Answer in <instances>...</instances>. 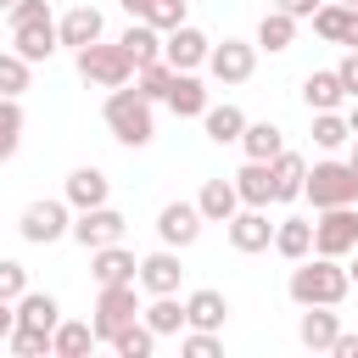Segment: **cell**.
I'll list each match as a JSON object with an SVG mask.
<instances>
[{
	"instance_id": "obj_14",
	"label": "cell",
	"mask_w": 358,
	"mask_h": 358,
	"mask_svg": "<svg viewBox=\"0 0 358 358\" xmlns=\"http://www.w3.org/2000/svg\"><path fill=\"white\" fill-rule=\"evenodd\" d=\"M229 241H235V252H263L274 241V224L263 218V207H246L229 218Z\"/></svg>"
},
{
	"instance_id": "obj_13",
	"label": "cell",
	"mask_w": 358,
	"mask_h": 358,
	"mask_svg": "<svg viewBox=\"0 0 358 358\" xmlns=\"http://www.w3.org/2000/svg\"><path fill=\"white\" fill-rule=\"evenodd\" d=\"M11 39H17V56H22V62H45V56L56 50V39H62V34H56V22H50V17H39V22H17V28H11Z\"/></svg>"
},
{
	"instance_id": "obj_34",
	"label": "cell",
	"mask_w": 358,
	"mask_h": 358,
	"mask_svg": "<svg viewBox=\"0 0 358 358\" xmlns=\"http://www.w3.org/2000/svg\"><path fill=\"white\" fill-rule=\"evenodd\" d=\"M347 140H352V123H347V117H336V112H313V145L336 151V145H347Z\"/></svg>"
},
{
	"instance_id": "obj_48",
	"label": "cell",
	"mask_w": 358,
	"mask_h": 358,
	"mask_svg": "<svg viewBox=\"0 0 358 358\" xmlns=\"http://www.w3.org/2000/svg\"><path fill=\"white\" fill-rule=\"evenodd\" d=\"M11 330H17V313H11V302L0 296V336H11Z\"/></svg>"
},
{
	"instance_id": "obj_50",
	"label": "cell",
	"mask_w": 358,
	"mask_h": 358,
	"mask_svg": "<svg viewBox=\"0 0 358 358\" xmlns=\"http://www.w3.org/2000/svg\"><path fill=\"white\" fill-rule=\"evenodd\" d=\"M352 201H358V168H352Z\"/></svg>"
},
{
	"instance_id": "obj_31",
	"label": "cell",
	"mask_w": 358,
	"mask_h": 358,
	"mask_svg": "<svg viewBox=\"0 0 358 358\" xmlns=\"http://www.w3.org/2000/svg\"><path fill=\"white\" fill-rule=\"evenodd\" d=\"M95 341H101V336H95V324H56L50 352H62V358H84Z\"/></svg>"
},
{
	"instance_id": "obj_9",
	"label": "cell",
	"mask_w": 358,
	"mask_h": 358,
	"mask_svg": "<svg viewBox=\"0 0 358 358\" xmlns=\"http://www.w3.org/2000/svg\"><path fill=\"white\" fill-rule=\"evenodd\" d=\"M73 241H78V246H90V252H95V246L123 241V213H112L106 201H101V207H84V213H78V224H73Z\"/></svg>"
},
{
	"instance_id": "obj_3",
	"label": "cell",
	"mask_w": 358,
	"mask_h": 358,
	"mask_svg": "<svg viewBox=\"0 0 358 358\" xmlns=\"http://www.w3.org/2000/svg\"><path fill=\"white\" fill-rule=\"evenodd\" d=\"M140 73V62L123 50V45H84L78 50V78H90V84H101V90H117V84H129Z\"/></svg>"
},
{
	"instance_id": "obj_8",
	"label": "cell",
	"mask_w": 358,
	"mask_h": 358,
	"mask_svg": "<svg viewBox=\"0 0 358 358\" xmlns=\"http://www.w3.org/2000/svg\"><path fill=\"white\" fill-rule=\"evenodd\" d=\"M207 67H213V78H218V84H246V78H252V67H257V50H252V45H241V39H224V45H213V50H207Z\"/></svg>"
},
{
	"instance_id": "obj_25",
	"label": "cell",
	"mask_w": 358,
	"mask_h": 358,
	"mask_svg": "<svg viewBox=\"0 0 358 358\" xmlns=\"http://www.w3.org/2000/svg\"><path fill=\"white\" fill-rule=\"evenodd\" d=\"M224 313H229L224 291H190V302H185V319H190L196 330H218V324H224Z\"/></svg>"
},
{
	"instance_id": "obj_15",
	"label": "cell",
	"mask_w": 358,
	"mask_h": 358,
	"mask_svg": "<svg viewBox=\"0 0 358 358\" xmlns=\"http://www.w3.org/2000/svg\"><path fill=\"white\" fill-rule=\"evenodd\" d=\"M17 324H22V330H45V336H56V324H62L56 296H45V291H22V296H17Z\"/></svg>"
},
{
	"instance_id": "obj_10",
	"label": "cell",
	"mask_w": 358,
	"mask_h": 358,
	"mask_svg": "<svg viewBox=\"0 0 358 358\" xmlns=\"http://www.w3.org/2000/svg\"><path fill=\"white\" fill-rule=\"evenodd\" d=\"M157 235H162V246H190L201 235V207L196 201H168L157 213Z\"/></svg>"
},
{
	"instance_id": "obj_24",
	"label": "cell",
	"mask_w": 358,
	"mask_h": 358,
	"mask_svg": "<svg viewBox=\"0 0 358 358\" xmlns=\"http://www.w3.org/2000/svg\"><path fill=\"white\" fill-rule=\"evenodd\" d=\"M274 252L291 257V263H302V257L313 252V224H308V218H285V224H274Z\"/></svg>"
},
{
	"instance_id": "obj_54",
	"label": "cell",
	"mask_w": 358,
	"mask_h": 358,
	"mask_svg": "<svg viewBox=\"0 0 358 358\" xmlns=\"http://www.w3.org/2000/svg\"><path fill=\"white\" fill-rule=\"evenodd\" d=\"M11 6H17V0H0V11H11Z\"/></svg>"
},
{
	"instance_id": "obj_6",
	"label": "cell",
	"mask_w": 358,
	"mask_h": 358,
	"mask_svg": "<svg viewBox=\"0 0 358 358\" xmlns=\"http://www.w3.org/2000/svg\"><path fill=\"white\" fill-rule=\"evenodd\" d=\"M134 313H140V302H134V280H123V285H101V302H95V336L112 341L123 324H134Z\"/></svg>"
},
{
	"instance_id": "obj_49",
	"label": "cell",
	"mask_w": 358,
	"mask_h": 358,
	"mask_svg": "<svg viewBox=\"0 0 358 358\" xmlns=\"http://www.w3.org/2000/svg\"><path fill=\"white\" fill-rule=\"evenodd\" d=\"M117 6H123L129 17H145V11H151V0H117Z\"/></svg>"
},
{
	"instance_id": "obj_47",
	"label": "cell",
	"mask_w": 358,
	"mask_h": 358,
	"mask_svg": "<svg viewBox=\"0 0 358 358\" xmlns=\"http://www.w3.org/2000/svg\"><path fill=\"white\" fill-rule=\"evenodd\" d=\"M341 45H352V50H358V6L347 11V34H341Z\"/></svg>"
},
{
	"instance_id": "obj_53",
	"label": "cell",
	"mask_w": 358,
	"mask_h": 358,
	"mask_svg": "<svg viewBox=\"0 0 358 358\" xmlns=\"http://www.w3.org/2000/svg\"><path fill=\"white\" fill-rule=\"evenodd\" d=\"M347 274H352V280H358V257H352V268H347Z\"/></svg>"
},
{
	"instance_id": "obj_2",
	"label": "cell",
	"mask_w": 358,
	"mask_h": 358,
	"mask_svg": "<svg viewBox=\"0 0 358 358\" xmlns=\"http://www.w3.org/2000/svg\"><path fill=\"white\" fill-rule=\"evenodd\" d=\"M106 129L123 140V145H151V134H157V123H151V101L140 95V90H112L106 95Z\"/></svg>"
},
{
	"instance_id": "obj_37",
	"label": "cell",
	"mask_w": 358,
	"mask_h": 358,
	"mask_svg": "<svg viewBox=\"0 0 358 358\" xmlns=\"http://www.w3.org/2000/svg\"><path fill=\"white\" fill-rule=\"evenodd\" d=\"M347 11H352V6H341V0H336V6H319V11H313V34L341 39V34H347Z\"/></svg>"
},
{
	"instance_id": "obj_42",
	"label": "cell",
	"mask_w": 358,
	"mask_h": 358,
	"mask_svg": "<svg viewBox=\"0 0 358 358\" xmlns=\"http://www.w3.org/2000/svg\"><path fill=\"white\" fill-rule=\"evenodd\" d=\"M185 352H190V358H218V341H213V330H196V336H185Z\"/></svg>"
},
{
	"instance_id": "obj_55",
	"label": "cell",
	"mask_w": 358,
	"mask_h": 358,
	"mask_svg": "<svg viewBox=\"0 0 358 358\" xmlns=\"http://www.w3.org/2000/svg\"><path fill=\"white\" fill-rule=\"evenodd\" d=\"M341 6H358V0H341Z\"/></svg>"
},
{
	"instance_id": "obj_46",
	"label": "cell",
	"mask_w": 358,
	"mask_h": 358,
	"mask_svg": "<svg viewBox=\"0 0 358 358\" xmlns=\"http://www.w3.org/2000/svg\"><path fill=\"white\" fill-rule=\"evenodd\" d=\"M330 352H336V358H358V336H336Z\"/></svg>"
},
{
	"instance_id": "obj_39",
	"label": "cell",
	"mask_w": 358,
	"mask_h": 358,
	"mask_svg": "<svg viewBox=\"0 0 358 358\" xmlns=\"http://www.w3.org/2000/svg\"><path fill=\"white\" fill-rule=\"evenodd\" d=\"M28 90V62L11 50V56H0V95H22Z\"/></svg>"
},
{
	"instance_id": "obj_28",
	"label": "cell",
	"mask_w": 358,
	"mask_h": 358,
	"mask_svg": "<svg viewBox=\"0 0 358 358\" xmlns=\"http://www.w3.org/2000/svg\"><path fill=\"white\" fill-rule=\"evenodd\" d=\"M291 39H296V17L274 6V11L257 22V45H263V50H291Z\"/></svg>"
},
{
	"instance_id": "obj_35",
	"label": "cell",
	"mask_w": 358,
	"mask_h": 358,
	"mask_svg": "<svg viewBox=\"0 0 358 358\" xmlns=\"http://www.w3.org/2000/svg\"><path fill=\"white\" fill-rule=\"evenodd\" d=\"M112 347H117L123 358H151V347H157V330H151V324H123V330L112 336Z\"/></svg>"
},
{
	"instance_id": "obj_29",
	"label": "cell",
	"mask_w": 358,
	"mask_h": 358,
	"mask_svg": "<svg viewBox=\"0 0 358 358\" xmlns=\"http://www.w3.org/2000/svg\"><path fill=\"white\" fill-rule=\"evenodd\" d=\"M168 106L179 112V117H201L207 112V90L190 78V73H173V90H168Z\"/></svg>"
},
{
	"instance_id": "obj_30",
	"label": "cell",
	"mask_w": 358,
	"mask_h": 358,
	"mask_svg": "<svg viewBox=\"0 0 358 358\" xmlns=\"http://www.w3.org/2000/svg\"><path fill=\"white\" fill-rule=\"evenodd\" d=\"M241 145H246V157H257V162H274V157L285 151V140H280V129H274V123H246Z\"/></svg>"
},
{
	"instance_id": "obj_19",
	"label": "cell",
	"mask_w": 358,
	"mask_h": 358,
	"mask_svg": "<svg viewBox=\"0 0 358 358\" xmlns=\"http://www.w3.org/2000/svg\"><path fill=\"white\" fill-rule=\"evenodd\" d=\"M235 190H241L246 207H268V201H274V173H268V162L246 157V168L235 173Z\"/></svg>"
},
{
	"instance_id": "obj_4",
	"label": "cell",
	"mask_w": 358,
	"mask_h": 358,
	"mask_svg": "<svg viewBox=\"0 0 358 358\" xmlns=\"http://www.w3.org/2000/svg\"><path fill=\"white\" fill-rule=\"evenodd\" d=\"M313 252H319V257L358 252V213H352V201H347V207H324V218L313 224Z\"/></svg>"
},
{
	"instance_id": "obj_23",
	"label": "cell",
	"mask_w": 358,
	"mask_h": 358,
	"mask_svg": "<svg viewBox=\"0 0 358 358\" xmlns=\"http://www.w3.org/2000/svg\"><path fill=\"white\" fill-rule=\"evenodd\" d=\"M117 45H123V50H129L140 67H145V62H162V34H157L145 17H134V22L123 28V39H117Z\"/></svg>"
},
{
	"instance_id": "obj_51",
	"label": "cell",
	"mask_w": 358,
	"mask_h": 358,
	"mask_svg": "<svg viewBox=\"0 0 358 358\" xmlns=\"http://www.w3.org/2000/svg\"><path fill=\"white\" fill-rule=\"evenodd\" d=\"M352 168H358V134H352Z\"/></svg>"
},
{
	"instance_id": "obj_27",
	"label": "cell",
	"mask_w": 358,
	"mask_h": 358,
	"mask_svg": "<svg viewBox=\"0 0 358 358\" xmlns=\"http://www.w3.org/2000/svg\"><path fill=\"white\" fill-rule=\"evenodd\" d=\"M201 123H207V140H218V145H229V140H241L246 134V117H241V106H207L201 112Z\"/></svg>"
},
{
	"instance_id": "obj_22",
	"label": "cell",
	"mask_w": 358,
	"mask_h": 358,
	"mask_svg": "<svg viewBox=\"0 0 358 358\" xmlns=\"http://www.w3.org/2000/svg\"><path fill=\"white\" fill-rule=\"evenodd\" d=\"M106 190H112V185H106L101 168H73V173H67V201H73L78 213H84V207H101Z\"/></svg>"
},
{
	"instance_id": "obj_7",
	"label": "cell",
	"mask_w": 358,
	"mask_h": 358,
	"mask_svg": "<svg viewBox=\"0 0 358 358\" xmlns=\"http://www.w3.org/2000/svg\"><path fill=\"white\" fill-rule=\"evenodd\" d=\"M17 229H22V241H34V246H50V241H62L73 224H67V207H62V201H28Z\"/></svg>"
},
{
	"instance_id": "obj_26",
	"label": "cell",
	"mask_w": 358,
	"mask_h": 358,
	"mask_svg": "<svg viewBox=\"0 0 358 358\" xmlns=\"http://www.w3.org/2000/svg\"><path fill=\"white\" fill-rule=\"evenodd\" d=\"M336 336H341V324H336V313H330V308H308V313H302V347L330 352V347H336Z\"/></svg>"
},
{
	"instance_id": "obj_20",
	"label": "cell",
	"mask_w": 358,
	"mask_h": 358,
	"mask_svg": "<svg viewBox=\"0 0 358 358\" xmlns=\"http://www.w3.org/2000/svg\"><path fill=\"white\" fill-rule=\"evenodd\" d=\"M62 45H73V50H84V45H95L101 39V11L95 6H73L67 17H62Z\"/></svg>"
},
{
	"instance_id": "obj_38",
	"label": "cell",
	"mask_w": 358,
	"mask_h": 358,
	"mask_svg": "<svg viewBox=\"0 0 358 358\" xmlns=\"http://www.w3.org/2000/svg\"><path fill=\"white\" fill-rule=\"evenodd\" d=\"M145 22H151L157 34H173V28L185 22V0H151V11H145Z\"/></svg>"
},
{
	"instance_id": "obj_16",
	"label": "cell",
	"mask_w": 358,
	"mask_h": 358,
	"mask_svg": "<svg viewBox=\"0 0 358 358\" xmlns=\"http://www.w3.org/2000/svg\"><path fill=\"white\" fill-rule=\"evenodd\" d=\"M196 207H201V218H213V224H229V218H235V207H241V190H235V179H207V185H201V196H196Z\"/></svg>"
},
{
	"instance_id": "obj_33",
	"label": "cell",
	"mask_w": 358,
	"mask_h": 358,
	"mask_svg": "<svg viewBox=\"0 0 358 358\" xmlns=\"http://www.w3.org/2000/svg\"><path fill=\"white\" fill-rule=\"evenodd\" d=\"M173 73H179V67H168V62H145V67L134 73V78H140V95H145V101H168Z\"/></svg>"
},
{
	"instance_id": "obj_45",
	"label": "cell",
	"mask_w": 358,
	"mask_h": 358,
	"mask_svg": "<svg viewBox=\"0 0 358 358\" xmlns=\"http://www.w3.org/2000/svg\"><path fill=\"white\" fill-rule=\"evenodd\" d=\"M274 6H280V11H291V17H313L324 0H274Z\"/></svg>"
},
{
	"instance_id": "obj_18",
	"label": "cell",
	"mask_w": 358,
	"mask_h": 358,
	"mask_svg": "<svg viewBox=\"0 0 358 358\" xmlns=\"http://www.w3.org/2000/svg\"><path fill=\"white\" fill-rule=\"evenodd\" d=\"M268 173H274V201H296L302 185H308V162H302L296 151H280V157L268 162Z\"/></svg>"
},
{
	"instance_id": "obj_44",
	"label": "cell",
	"mask_w": 358,
	"mask_h": 358,
	"mask_svg": "<svg viewBox=\"0 0 358 358\" xmlns=\"http://www.w3.org/2000/svg\"><path fill=\"white\" fill-rule=\"evenodd\" d=\"M336 73H341V84H347V95L358 101V50H352V56H347V62H341Z\"/></svg>"
},
{
	"instance_id": "obj_5",
	"label": "cell",
	"mask_w": 358,
	"mask_h": 358,
	"mask_svg": "<svg viewBox=\"0 0 358 358\" xmlns=\"http://www.w3.org/2000/svg\"><path fill=\"white\" fill-rule=\"evenodd\" d=\"M302 196L324 213V207H347L352 201V162H319L302 185Z\"/></svg>"
},
{
	"instance_id": "obj_52",
	"label": "cell",
	"mask_w": 358,
	"mask_h": 358,
	"mask_svg": "<svg viewBox=\"0 0 358 358\" xmlns=\"http://www.w3.org/2000/svg\"><path fill=\"white\" fill-rule=\"evenodd\" d=\"M347 123H352V134H358V106H352V117H347Z\"/></svg>"
},
{
	"instance_id": "obj_12",
	"label": "cell",
	"mask_w": 358,
	"mask_h": 358,
	"mask_svg": "<svg viewBox=\"0 0 358 358\" xmlns=\"http://www.w3.org/2000/svg\"><path fill=\"white\" fill-rule=\"evenodd\" d=\"M90 274H95V285H123V280H140V263H134V252H123L112 241V246H95Z\"/></svg>"
},
{
	"instance_id": "obj_17",
	"label": "cell",
	"mask_w": 358,
	"mask_h": 358,
	"mask_svg": "<svg viewBox=\"0 0 358 358\" xmlns=\"http://www.w3.org/2000/svg\"><path fill=\"white\" fill-rule=\"evenodd\" d=\"M179 274H185V268H179L173 252H151V257L140 263V285H145L151 296H173V291H179Z\"/></svg>"
},
{
	"instance_id": "obj_36",
	"label": "cell",
	"mask_w": 358,
	"mask_h": 358,
	"mask_svg": "<svg viewBox=\"0 0 358 358\" xmlns=\"http://www.w3.org/2000/svg\"><path fill=\"white\" fill-rule=\"evenodd\" d=\"M145 324H151L157 336H173V330H179V324H190V319H185V308H179L173 296H157V302L145 308Z\"/></svg>"
},
{
	"instance_id": "obj_43",
	"label": "cell",
	"mask_w": 358,
	"mask_h": 358,
	"mask_svg": "<svg viewBox=\"0 0 358 358\" xmlns=\"http://www.w3.org/2000/svg\"><path fill=\"white\" fill-rule=\"evenodd\" d=\"M39 17H50L45 0H17V6H11V28H17V22H39Z\"/></svg>"
},
{
	"instance_id": "obj_1",
	"label": "cell",
	"mask_w": 358,
	"mask_h": 358,
	"mask_svg": "<svg viewBox=\"0 0 358 358\" xmlns=\"http://www.w3.org/2000/svg\"><path fill=\"white\" fill-rule=\"evenodd\" d=\"M347 285H352V274L336 268V257H313V263L291 268V302H302V308H336L347 296Z\"/></svg>"
},
{
	"instance_id": "obj_32",
	"label": "cell",
	"mask_w": 358,
	"mask_h": 358,
	"mask_svg": "<svg viewBox=\"0 0 358 358\" xmlns=\"http://www.w3.org/2000/svg\"><path fill=\"white\" fill-rule=\"evenodd\" d=\"M17 140H22V106L17 95H0V162L17 157Z\"/></svg>"
},
{
	"instance_id": "obj_41",
	"label": "cell",
	"mask_w": 358,
	"mask_h": 358,
	"mask_svg": "<svg viewBox=\"0 0 358 358\" xmlns=\"http://www.w3.org/2000/svg\"><path fill=\"white\" fill-rule=\"evenodd\" d=\"M22 291H28V274H22V263H11V257H6V263H0V296H6V302H17Z\"/></svg>"
},
{
	"instance_id": "obj_40",
	"label": "cell",
	"mask_w": 358,
	"mask_h": 358,
	"mask_svg": "<svg viewBox=\"0 0 358 358\" xmlns=\"http://www.w3.org/2000/svg\"><path fill=\"white\" fill-rule=\"evenodd\" d=\"M11 352H17V358H39V352H50V336H45V330H22V324H17V330H11Z\"/></svg>"
},
{
	"instance_id": "obj_21",
	"label": "cell",
	"mask_w": 358,
	"mask_h": 358,
	"mask_svg": "<svg viewBox=\"0 0 358 358\" xmlns=\"http://www.w3.org/2000/svg\"><path fill=\"white\" fill-rule=\"evenodd\" d=\"M302 101H308L313 112H336V106L347 101L341 73H308V78H302Z\"/></svg>"
},
{
	"instance_id": "obj_11",
	"label": "cell",
	"mask_w": 358,
	"mask_h": 358,
	"mask_svg": "<svg viewBox=\"0 0 358 358\" xmlns=\"http://www.w3.org/2000/svg\"><path fill=\"white\" fill-rule=\"evenodd\" d=\"M207 50H213V45H207V34H196V28H185V22L162 39V62H168V67H179V73L201 67V62H207Z\"/></svg>"
}]
</instances>
